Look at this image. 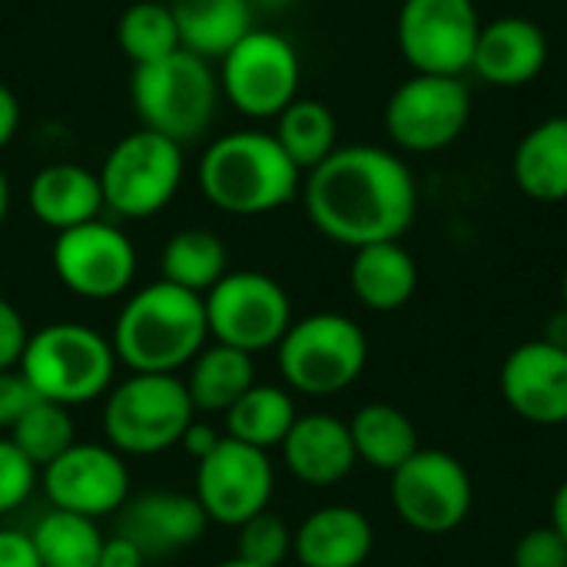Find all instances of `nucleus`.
Here are the masks:
<instances>
[{
  "label": "nucleus",
  "mask_w": 567,
  "mask_h": 567,
  "mask_svg": "<svg viewBox=\"0 0 567 567\" xmlns=\"http://www.w3.org/2000/svg\"><path fill=\"white\" fill-rule=\"evenodd\" d=\"M309 223L339 246L362 249L402 239L419 213V183L402 156L382 146H339L302 179Z\"/></svg>",
  "instance_id": "f257e3e1"
},
{
  "label": "nucleus",
  "mask_w": 567,
  "mask_h": 567,
  "mask_svg": "<svg viewBox=\"0 0 567 567\" xmlns=\"http://www.w3.org/2000/svg\"><path fill=\"white\" fill-rule=\"evenodd\" d=\"M206 342L209 322L203 296L166 279L126 296L110 332L116 362L146 375H179Z\"/></svg>",
  "instance_id": "f03ea898"
},
{
  "label": "nucleus",
  "mask_w": 567,
  "mask_h": 567,
  "mask_svg": "<svg viewBox=\"0 0 567 567\" xmlns=\"http://www.w3.org/2000/svg\"><path fill=\"white\" fill-rule=\"evenodd\" d=\"M196 183L206 203L229 216H266L302 193V169L272 133L236 130L206 146Z\"/></svg>",
  "instance_id": "7ed1b4c3"
},
{
  "label": "nucleus",
  "mask_w": 567,
  "mask_h": 567,
  "mask_svg": "<svg viewBox=\"0 0 567 567\" xmlns=\"http://www.w3.org/2000/svg\"><path fill=\"white\" fill-rule=\"evenodd\" d=\"M116 352L103 332L83 322H50L30 332L20 355V375L37 399L76 409L103 399L113 389Z\"/></svg>",
  "instance_id": "20e7f679"
},
{
  "label": "nucleus",
  "mask_w": 567,
  "mask_h": 567,
  "mask_svg": "<svg viewBox=\"0 0 567 567\" xmlns=\"http://www.w3.org/2000/svg\"><path fill=\"white\" fill-rule=\"evenodd\" d=\"M130 100L143 130H153L183 146L213 126L223 93L209 60L189 50H176L156 63L133 66Z\"/></svg>",
  "instance_id": "39448f33"
},
{
  "label": "nucleus",
  "mask_w": 567,
  "mask_h": 567,
  "mask_svg": "<svg viewBox=\"0 0 567 567\" xmlns=\"http://www.w3.org/2000/svg\"><path fill=\"white\" fill-rule=\"evenodd\" d=\"M103 435L123 458H150L179 445L196 419L179 375L130 372L103 395Z\"/></svg>",
  "instance_id": "423d86ee"
},
{
  "label": "nucleus",
  "mask_w": 567,
  "mask_h": 567,
  "mask_svg": "<svg viewBox=\"0 0 567 567\" xmlns=\"http://www.w3.org/2000/svg\"><path fill=\"white\" fill-rule=\"evenodd\" d=\"M276 362L289 392L329 399L359 382L369 365V339L342 312H312L289 326Z\"/></svg>",
  "instance_id": "0eeeda50"
},
{
  "label": "nucleus",
  "mask_w": 567,
  "mask_h": 567,
  "mask_svg": "<svg viewBox=\"0 0 567 567\" xmlns=\"http://www.w3.org/2000/svg\"><path fill=\"white\" fill-rule=\"evenodd\" d=\"M183 169V146L140 126L106 153L96 176L110 213L120 219H150L179 193Z\"/></svg>",
  "instance_id": "6e6552de"
},
{
  "label": "nucleus",
  "mask_w": 567,
  "mask_h": 567,
  "mask_svg": "<svg viewBox=\"0 0 567 567\" xmlns=\"http://www.w3.org/2000/svg\"><path fill=\"white\" fill-rule=\"evenodd\" d=\"M219 93L249 120H276L296 96L302 63L289 37L276 30H249L219 60Z\"/></svg>",
  "instance_id": "1a4fd4ad"
},
{
  "label": "nucleus",
  "mask_w": 567,
  "mask_h": 567,
  "mask_svg": "<svg viewBox=\"0 0 567 567\" xmlns=\"http://www.w3.org/2000/svg\"><path fill=\"white\" fill-rule=\"evenodd\" d=\"M206 322L209 339L243 349L249 355L276 349L289 332L292 299L272 276L259 269L226 272L206 296Z\"/></svg>",
  "instance_id": "9d476101"
},
{
  "label": "nucleus",
  "mask_w": 567,
  "mask_h": 567,
  "mask_svg": "<svg viewBox=\"0 0 567 567\" xmlns=\"http://www.w3.org/2000/svg\"><path fill=\"white\" fill-rule=\"evenodd\" d=\"M392 508L419 535H449L465 525L475 502L468 468L439 449H419L392 472Z\"/></svg>",
  "instance_id": "9b49d317"
},
{
  "label": "nucleus",
  "mask_w": 567,
  "mask_h": 567,
  "mask_svg": "<svg viewBox=\"0 0 567 567\" xmlns=\"http://www.w3.org/2000/svg\"><path fill=\"white\" fill-rule=\"evenodd\" d=\"M478 33L475 0H402L395 20L402 60L425 76H465Z\"/></svg>",
  "instance_id": "f8f14e48"
},
{
  "label": "nucleus",
  "mask_w": 567,
  "mask_h": 567,
  "mask_svg": "<svg viewBox=\"0 0 567 567\" xmlns=\"http://www.w3.org/2000/svg\"><path fill=\"white\" fill-rule=\"evenodd\" d=\"M472 120V90L462 76L415 73L385 103V130L405 153H439L452 146Z\"/></svg>",
  "instance_id": "ddd939ff"
},
{
  "label": "nucleus",
  "mask_w": 567,
  "mask_h": 567,
  "mask_svg": "<svg viewBox=\"0 0 567 567\" xmlns=\"http://www.w3.org/2000/svg\"><path fill=\"white\" fill-rule=\"evenodd\" d=\"M193 495L203 505L209 525H246L249 518L269 512V502L276 495V468L269 462V452L223 435V442L196 462Z\"/></svg>",
  "instance_id": "4468645a"
},
{
  "label": "nucleus",
  "mask_w": 567,
  "mask_h": 567,
  "mask_svg": "<svg viewBox=\"0 0 567 567\" xmlns=\"http://www.w3.org/2000/svg\"><path fill=\"white\" fill-rule=\"evenodd\" d=\"M50 259L63 289L86 302L126 296L140 266L133 239L106 219L56 233Z\"/></svg>",
  "instance_id": "2eb2a0df"
},
{
  "label": "nucleus",
  "mask_w": 567,
  "mask_h": 567,
  "mask_svg": "<svg viewBox=\"0 0 567 567\" xmlns=\"http://www.w3.org/2000/svg\"><path fill=\"white\" fill-rule=\"evenodd\" d=\"M40 488L50 508L83 518L120 515L133 495L126 458L106 442H73L60 458L40 468Z\"/></svg>",
  "instance_id": "dca6fc26"
},
{
  "label": "nucleus",
  "mask_w": 567,
  "mask_h": 567,
  "mask_svg": "<svg viewBox=\"0 0 567 567\" xmlns=\"http://www.w3.org/2000/svg\"><path fill=\"white\" fill-rule=\"evenodd\" d=\"M502 399L532 425H567V346L535 339L515 346L502 362Z\"/></svg>",
  "instance_id": "f3484780"
},
{
  "label": "nucleus",
  "mask_w": 567,
  "mask_h": 567,
  "mask_svg": "<svg viewBox=\"0 0 567 567\" xmlns=\"http://www.w3.org/2000/svg\"><path fill=\"white\" fill-rule=\"evenodd\" d=\"M209 528V518L196 495L156 488L130 495V502L120 512V532L130 538L146 558L176 555L183 548H193Z\"/></svg>",
  "instance_id": "a211bd4d"
},
{
  "label": "nucleus",
  "mask_w": 567,
  "mask_h": 567,
  "mask_svg": "<svg viewBox=\"0 0 567 567\" xmlns=\"http://www.w3.org/2000/svg\"><path fill=\"white\" fill-rule=\"evenodd\" d=\"M289 475L309 488H332L352 475L359 465L349 422L329 412L299 415L279 445Z\"/></svg>",
  "instance_id": "6ab92c4d"
},
{
  "label": "nucleus",
  "mask_w": 567,
  "mask_h": 567,
  "mask_svg": "<svg viewBox=\"0 0 567 567\" xmlns=\"http://www.w3.org/2000/svg\"><path fill=\"white\" fill-rule=\"evenodd\" d=\"M548 63V37L528 17H498L482 23L472 70L482 83L492 86H525L538 80Z\"/></svg>",
  "instance_id": "aec40b11"
},
{
  "label": "nucleus",
  "mask_w": 567,
  "mask_h": 567,
  "mask_svg": "<svg viewBox=\"0 0 567 567\" xmlns=\"http://www.w3.org/2000/svg\"><path fill=\"white\" fill-rule=\"evenodd\" d=\"M375 548V528L352 505H322L292 532V558L302 567H362Z\"/></svg>",
  "instance_id": "412c9836"
},
{
  "label": "nucleus",
  "mask_w": 567,
  "mask_h": 567,
  "mask_svg": "<svg viewBox=\"0 0 567 567\" xmlns=\"http://www.w3.org/2000/svg\"><path fill=\"white\" fill-rule=\"evenodd\" d=\"M30 213L53 233H66L73 226L100 219L106 209L100 176L76 163H50L30 179L27 193Z\"/></svg>",
  "instance_id": "4be33fe9"
},
{
  "label": "nucleus",
  "mask_w": 567,
  "mask_h": 567,
  "mask_svg": "<svg viewBox=\"0 0 567 567\" xmlns=\"http://www.w3.org/2000/svg\"><path fill=\"white\" fill-rule=\"evenodd\" d=\"M349 286L369 312H399L412 302L419 289V266L402 246V239L372 243L355 249L349 266Z\"/></svg>",
  "instance_id": "5701e85b"
},
{
  "label": "nucleus",
  "mask_w": 567,
  "mask_h": 567,
  "mask_svg": "<svg viewBox=\"0 0 567 567\" xmlns=\"http://www.w3.org/2000/svg\"><path fill=\"white\" fill-rule=\"evenodd\" d=\"M515 186L535 203L567 199V116H551L532 126L512 156Z\"/></svg>",
  "instance_id": "b1692460"
},
{
  "label": "nucleus",
  "mask_w": 567,
  "mask_h": 567,
  "mask_svg": "<svg viewBox=\"0 0 567 567\" xmlns=\"http://www.w3.org/2000/svg\"><path fill=\"white\" fill-rule=\"evenodd\" d=\"M183 382L196 412L226 415L256 385V362L243 349L206 342V349L186 365Z\"/></svg>",
  "instance_id": "393cba45"
},
{
  "label": "nucleus",
  "mask_w": 567,
  "mask_h": 567,
  "mask_svg": "<svg viewBox=\"0 0 567 567\" xmlns=\"http://www.w3.org/2000/svg\"><path fill=\"white\" fill-rule=\"evenodd\" d=\"M183 50L223 60L252 30V0H169Z\"/></svg>",
  "instance_id": "a878e982"
},
{
  "label": "nucleus",
  "mask_w": 567,
  "mask_h": 567,
  "mask_svg": "<svg viewBox=\"0 0 567 567\" xmlns=\"http://www.w3.org/2000/svg\"><path fill=\"white\" fill-rule=\"evenodd\" d=\"M352 445H355V458L375 472H395L402 468L422 445H419V429L415 422L389 402H369L362 405L352 422Z\"/></svg>",
  "instance_id": "bb28decb"
},
{
  "label": "nucleus",
  "mask_w": 567,
  "mask_h": 567,
  "mask_svg": "<svg viewBox=\"0 0 567 567\" xmlns=\"http://www.w3.org/2000/svg\"><path fill=\"white\" fill-rule=\"evenodd\" d=\"M296 399L286 385H262L256 382L226 415L223 429L229 439L252 445V449H279L289 429L296 425Z\"/></svg>",
  "instance_id": "cd10ccee"
},
{
  "label": "nucleus",
  "mask_w": 567,
  "mask_h": 567,
  "mask_svg": "<svg viewBox=\"0 0 567 567\" xmlns=\"http://www.w3.org/2000/svg\"><path fill=\"white\" fill-rule=\"evenodd\" d=\"M159 279L189 289L196 296H206L226 272H229V252L226 243L213 229H179L166 239L159 256Z\"/></svg>",
  "instance_id": "c85d7f7f"
},
{
  "label": "nucleus",
  "mask_w": 567,
  "mask_h": 567,
  "mask_svg": "<svg viewBox=\"0 0 567 567\" xmlns=\"http://www.w3.org/2000/svg\"><path fill=\"white\" fill-rule=\"evenodd\" d=\"M272 136L302 173L316 169L322 159H329L339 150L336 113L322 100H309V96H296L276 116V133Z\"/></svg>",
  "instance_id": "c756f323"
},
{
  "label": "nucleus",
  "mask_w": 567,
  "mask_h": 567,
  "mask_svg": "<svg viewBox=\"0 0 567 567\" xmlns=\"http://www.w3.org/2000/svg\"><path fill=\"white\" fill-rule=\"evenodd\" d=\"M30 542L43 567H100L106 545L100 522L60 508H50L33 525Z\"/></svg>",
  "instance_id": "7c9ffc66"
},
{
  "label": "nucleus",
  "mask_w": 567,
  "mask_h": 567,
  "mask_svg": "<svg viewBox=\"0 0 567 567\" xmlns=\"http://www.w3.org/2000/svg\"><path fill=\"white\" fill-rule=\"evenodd\" d=\"M116 43L133 66H146L183 50L176 17L169 3H159V0L130 3L116 23Z\"/></svg>",
  "instance_id": "2f4dec72"
},
{
  "label": "nucleus",
  "mask_w": 567,
  "mask_h": 567,
  "mask_svg": "<svg viewBox=\"0 0 567 567\" xmlns=\"http://www.w3.org/2000/svg\"><path fill=\"white\" fill-rule=\"evenodd\" d=\"M37 468H47L53 458H60L73 442H76V425L70 409L37 399L10 429L7 435Z\"/></svg>",
  "instance_id": "473e14b6"
},
{
  "label": "nucleus",
  "mask_w": 567,
  "mask_h": 567,
  "mask_svg": "<svg viewBox=\"0 0 567 567\" xmlns=\"http://www.w3.org/2000/svg\"><path fill=\"white\" fill-rule=\"evenodd\" d=\"M236 558L259 567H282L292 558L289 525L272 512L249 518L246 525L236 528Z\"/></svg>",
  "instance_id": "72a5a7b5"
},
{
  "label": "nucleus",
  "mask_w": 567,
  "mask_h": 567,
  "mask_svg": "<svg viewBox=\"0 0 567 567\" xmlns=\"http://www.w3.org/2000/svg\"><path fill=\"white\" fill-rule=\"evenodd\" d=\"M40 488V468L10 442L0 439V515L23 508Z\"/></svg>",
  "instance_id": "f704fd0d"
},
{
  "label": "nucleus",
  "mask_w": 567,
  "mask_h": 567,
  "mask_svg": "<svg viewBox=\"0 0 567 567\" xmlns=\"http://www.w3.org/2000/svg\"><path fill=\"white\" fill-rule=\"evenodd\" d=\"M512 567H567V542L551 525L532 528L518 538Z\"/></svg>",
  "instance_id": "c9c22d12"
},
{
  "label": "nucleus",
  "mask_w": 567,
  "mask_h": 567,
  "mask_svg": "<svg viewBox=\"0 0 567 567\" xmlns=\"http://www.w3.org/2000/svg\"><path fill=\"white\" fill-rule=\"evenodd\" d=\"M27 339H30V332H27V322H23L20 309L10 299L0 296V372L20 365Z\"/></svg>",
  "instance_id": "e433bc0d"
},
{
  "label": "nucleus",
  "mask_w": 567,
  "mask_h": 567,
  "mask_svg": "<svg viewBox=\"0 0 567 567\" xmlns=\"http://www.w3.org/2000/svg\"><path fill=\"white\" fill-rule=\"evenodd\" d=\"M33 402H37V392L27 385V379L20 375V369L0 372V432H10L17 425V419Z\"/></svg>",
  "instance_id": "4c0bfd02"
},
{
  "label": "nucleus",
  "mask_w": 567,
  "mask_h": 567,
  "mask_svg": "<svg viewBox=\"0 0 567 567\" xmlns=\"http://www.w3.org/2000/svg\"><path fill=\"white\" fill-rule=\"evenodd\" d=\"M0 567H43L27 532L0 528Z\"/></svg>",
  "instance_id": "58836bf2"
},
{
  "label": "nucleus",
  "mask_w": 567,
  "mask_h": 567,
  "mask_svg": "<svg viewBox=\"0 0 567 567\" xmlns=\"http://www.w3.org/2000/svg\"><path fill=\"white\" fill-rule=\"evenodd\" d=\"M219 442H223V432H219V429H213L209 422L193 419V425H189L186 435L179 439V449H183L193 462H199V458H206Z\"/></svg>",
  "instance_id": "ea45409f"
},
{
  "label": "nucleus",
  "mask_w": 567,
  "mask_h": 567,
  "mask_svg": "<svg viewBox=\"0 0 567 567\" xmlns=\"http://www.w3.org/2000/svg\"><path fill=\"white\" fill-rule=\"evenodd\" d=\"M143 565H146V555H143L130 538H123V535L106 538L100 567H143Z\"/></svg>",
  "instance_id": "a19ab883"
},
{
  "label": "nucleus",
  "mask_w": 567,
  "mask_h": 567,
  "mask_svg": "<svg viewBox=\"0 0 567 567\" xmlns=\"http://www.w3.org/2000/svg\"><path fill=\"white\" fill-rule=\"evenodd\" d=\"M17 130H20V100L13 96L10 86L0 83V150L10 146Z\"/></svg>",
  "instance_id": "79ce46f5"
},
{
  "label": "nucleus",
  "mask_w": 567,
  "mask_h": 567,
  "mask_svg": "<svg viewBox=\"0 0 567 567\" xmlns=\"http://www.w3.org/2000/svg\"><path fill=\"white\" fill-rule=\"evenodd\" d=\"M551 528H558V535L567 542V478L555 488L551 498Z\"/></svg>",
  "instance_id": "37998d69"
},
{
  "label": "nucleus",
  "mask_w": 567,
  "mask_h": 567,
  "mask_svg": "<svg viewBox=\"0 0 567 567\" xmlns=\"http://www.w3.org/2000/svg\"><path fill=\"white\" fill-rule=\"evenodd\" d=\"M10 213V183H7V173L0 169V226Z\"/></svg>",
  "instance_id": "c03bdc74"
},
{
  "label": "nucleus",
  "mask_w": 567,
  "mask_h": 567,
  "mask_svg": "<svg viewBox=\"0 0 567 567\" xmlns=\"http://www.w3.org/2000/svg\"><path fill=\"white\" fill-rule=\"evenodd\" d=\"M216 567H259V565H249V561H243V558H229V561H223V565Z\"/></svg>",
  "instance_id": "a18cd8bd"
},
{
  "label": "nucleus",
  "mask_w": 567,
  "mask_h": 567,
  "mask_svg": "<svg viewBox=\"0 0 567 567\" xmlns=\"http://www.w3.org/2000/svg\"><path fill=\"white\" fill-rule=\"evenodd\" d=\"M561 306H565V316H567V269H565V276H561Z\"/></svg>",
  "instance_id": "49530a36"
},
{
  "label": "nucleus",
  "mask_w": 567,
  "mask_h": 567,
  "mask_svg": "<svg viewBox=\"0 0 567 567\" xmlns=\"http://www.w3.org/2000/svg\"><path fill=\"white\" fill-rule=\"evenodd\" d=\"M266 7H272V10H279V7H289L292 0H262Z\"/></svg>",
  "instance_id": "de8ad7c7"
}]
</instances>
